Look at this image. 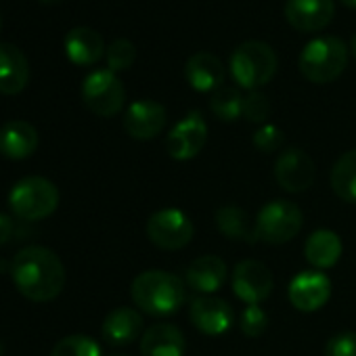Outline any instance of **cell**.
Here are the masks:
<instances>
[{
  "label": "cell",
  "mask_w": 356,
  "mask_h": 356,
  "mask_svg": "<svg viewBox=\"0 0 356 356\" xmlns=\"http://www.w3.org/2000/svg\"><path fill=\"white\" fill-rule=\"evenodd\" d=\"M11 279L28 300L51 302L65 287V266L53 250L30 245L13 258Z\"/></svg>",
  "instance_id": "6da1fadb"
},
{
  "label": "cell",
  "mask_w": 356,
  "mask_h": 356,
  "mask_svg": "<svg viewBox=\"0 0 356 356\" xmlns=\"http://www.w3.org/2000/svg\"><path fill=\"white\" fill-rule=\"evenodd\" d=\"M132 302L138 310L153 316H170L185 304V281L165 270H145L130 287Z\"/></svg>",
  "instance_id": "7a4b0ae2"
},
{
  "label": "cell",
  "mask_w": 356,
  "mask_h": 356,
  "mask_svg": "<svg viewBox=\"0 0 356 356\" xmlns=\"http://www.w3.org/2000/svg\"><path fill=\"white\" fill-rule=\"evenodd\" d=\"M348 65V47L337 36H318L310 40L298 59L302 76L312 84H329L337 80Z\"/></svg>",
  "instance_id": "3957f363"
},
{
  "label": "cell",
  "mask_w": 356,
  "mask_h": 356,
  "mask_svg": "<svg viewBox=\"0 0 356 356\" xmlns=\"http://www.w3.org/2000/svg\"><path fill=\"white\" fill-rule=\"evenodd\" d=\"M279 67L277 53L262 40H245L231 55V76L245 90L268 84Z\"/></svg>",
  "instance_id": "277c9868"
},
{
  "label": "cell",
  "mask_w": 356,
  "mask_h": 356,
  "mask_svg": "<svg viewBox=\"0 0 356 356\" xmlns=\"http://www.w3.org/2000/svg\"><path fill=\"white\" fill-rule=\"evenodd\" d=\"M59 206V189L44 176H26L9 193V208L22 220H42Z\"/></svg>",
  "instance_id": "5b68a950"
},
{
  "label": "cell",
  "mask_w": 356,
  "mask_h": 356,
  "mask_svg": "<svg viewBox=\"0 0 356 356\" xmlns=\"http://www.w3.org/2000/svg\"><path fill=\"white\" fill-rule=\"evenodd\" d=\"M304 225L302 210L287 200H275L266 204L256 216V233L258 241L270 245H283L298 237Z\"/></svg>",
  "instance_id": "8992f818"
},
{
  "label": "cell",
  "mask_w": 356,
  "mask_h": 356,
  "mask_svg": "<svg viewBox=\"0 0 356 356\" xmlns=\"http://www.w3.org/2000/svg\"><path fill=\"white\" fill-rule=\"evenodd\" d=\"M195 235V227L191 218L176 208H165L149 216L147 220V237L149 241L165 252L183 250L191 243Z\"/></svg>",
  "instance_id": "52a82bcc"
},
{
  "label": "cell",
  "mask_w": 356,
  "mask_h": 356,
  "mask_svg": "<svg viewBox=\"0 0 356 356\" xmlns=\"http://www.w3.org/2000/svg\"><path fill=\"white\" fill-rule=\"evenodd\" d=\"M84 105L101 118H111L122 111L126 101V90L122 80L111 70H97L88 74L82 82Z\"/></svg>",
  "instance_id": "ba28073f"
},
{
  "label": "cell",
  "mask_w": 356,
  "mask_h": 356,
  "mask_svg": "<svg viewBox=\"0 0 356 356\" xmlns=\"http://www.w3.org/2000/svg\"><path fill=\"white\" fill-rule=\"evenodd\" d=\"M208 140V124L200 111L187 113L183 120H178L168 134L165 147L172 159L187 161L193 159Z\"/></svg>",
  "instance_id": "9c48e42d"
},
{
  "label": "cell",
  "mask_w": 356,
  "mask_h": 356,
  "mask_svg": "<svg viewBox=\"0 0 356 356\" xmlns=\"http://www.w3.org/2000/svg\"><path fill=\"white\" fill-rule=\"evenodd\" d=\"M316 176L314 161L298 147L283 151L275 161V181L287 193H304L312 187Z\"/></svg>",
  "instance_id": "30bf717a"
},
{
  "label": "cell",
  "mask_w": 356,
  "mask_h": 356,
  "mask_svg": "<svg viewBox=\"0 0 356 356\" xmlns=\"http://www.w3.org/2000/svg\"><path fill=\"white\" fill-rule=\"evenodd\" d=\"M233 293L245 304H260L273 293V275L258 260H243L233 268Z\"/></svg>",
  "instance_id": "8fae6325"
},
{
  "label": "cell",
  "mask_w": 356,
  "mask_h": 356,
  "mask_svg": "<svg viewBox=\"0 0 356 356\" xmlns=\"http://www.w3.org/2000/svg\"><path fill=\"white\" fill-rule=\"evenodd\" d=\"M291 306L300 312H314L331 298V281L323 270H304L296 275L287 287Z\"/></svg>",
  "instance_id": "7c38bea8"
},
{
  "label": "cell",
  "mask_w": 356,
  "mask_h": 356,
  "mask_svg": "<svg viewBox=\"0 0 356 356\" xmlns=\"http://www.w3.org/2000/svg\"><path fill=\"white\" fill-rule=\"evenodd\" d=\"M189 316H191V323L195 325V329L210 337L227 333L235 321L233 306L227 300L214 298V296L195 298L189 308Z\"/></svg>",
  "instance_id": "4fadbf2b"
},
{
  "label": "cell",
  "mask_w": 356,
  "mask_h": 356,
  "mask_svg": "<svg viewBox=\"0 0 356 356\" xmlns=\"http://www.w3.org/2000/svg\"><path fill=\"white\" fill-rule=\"evenodd\" d=\"M168 122V113L165 107L157 101H134L126 113H124V130L128 132V136L136 138V140H151L157 134H161V130L165 128Z\"/></svg>",
  "instance_id": "5bb4252c"
},
{
  "label": "cell",
  "mask_w": 356,
  "mask_h": 356,
  "mask_svg": "<svg viewBox=\"0 0 356 356\" xmlns=\"http://www.w3.org/2000/svg\"><path fill=\"white\" fill-rule=\"evenodd\" d=\"M335 15L333 0H287L285 19L298 32L325 30Z\"/></svg>",
  "instance_id": "9a60e30c"
},
{
  "label": "cell",
  "mask_w": 356,
  "mask_h": 356,
  "mask_svg": "<svg viewBox=\"0 0 356 356\" xmlns=\"http://www.w3.org/2000/svg\"><path fill=\"white\" fill-rule=\"evenodd\" d=\"M30 82L28 57L15 44L0 42V95H19Z\"/></svg>",
  "instance_id": "2e32d148"
},
{
  "label": "cell",
  "mask_w": 356,
  "mask_h": 356,
  "mask_svg": "<svg viewBox=\"0 0 356 356\" xmlns=\"http://www.w3.org/2000/svg\"><path fill=\"white\" fill-rule=\"evenodd\" d=\"M38 149V132L30 122L11 120L0 126V155L7 159H26Z\"/></svg>",
  "instance_id": "e0dca14e"
},
{
  "label": "cell",
  "mask_w": 356,
  "mask_h": 356,
  "mask_svg": "<svg viewBox=\"0 0 356 356\" xmlns=\"http://www.w3.org/2000/svg\"><path fill=\"white\" fill-rule=\"evenodd\" d=\"M229 277V268L227 262L218 256H202L197 260H193L185 273V281L187 285L204 296H210L214 291H218Z\"/></svg>",
  "instance_id": "ac0fdd59"
},
{
  "label": "cell",
  "mask_w": 356,
  "mask_h": 356,
  "mask_svg": "<svg viewBox=\"0 0 356 356\" xmlns=\"http://www.w3.org/2000/svg\"><path fill=\"white\" fill-rule=\"evenodd\" d=\"M185 335L172 323H155L140 337L143 356H183Z\"/></svg>",
  "instance_id": "d6986e66"
},
{
  "label": "cell",
  "mask_w": 356,
  "mask_h": 356,
  "mask_svg": "<svg viewBox=\"0 0 356 356\" xmlns=\"http://www.w3.org/2000/svg\"><path fill=\"white\" fill-rule=\"evenodd\" d=\"M185 78L197 92H214L225 82V65L212 53H195L187 59Z\"/></svg>",
  "instance_id": "ffe728a7"
},
{
  "label": "cell",
  "mask_w": 356,
  "mask_h": 356,
  "mask_svg": "<svg viewBox=\"0 0 356 356\" xmlns=\"http://www.w3.org/2000/svg\"><path fill=\"white\" fill-rule=\"evenodd\" d=\"M103 339L111 346H128L143 333V316L136 308L120 306L111 310L101 327Z\"/></svg>",
  "instance_id": "44dd1931"
},
{
  "label": "cell",
  "mask_w": 356,
  "mask_h": 356,
  "mask_svg": "<svg viewBox=\"0 0 356 356\" xmlns=\"http://www.w3.org/2000/svg\"><path fill=\"white\" fill-rule=\"evenodd\" d=\"M105 51L103 36L92 28L78 26L65 36V55L74 65H95Z\"/></svg>",
  "instance_id": "7402d4cb"
},
{
  "label": "cell",
  "mask_w": 356,
  "mask_h": 356,
  "mask_svg": "<svg viewBox=\"0 0 356 356\" xmlns=\"http://www.w3.org/2000/svg\"><path fill=\"white\" fill-rule=\"evenodd\" d=\"M341 250H343L341 239L329 229L310 233V237L304 243V256H306L308 264L314 266L316 270L333 268L337 264V260L341 258Z\"/></svg>",
  "instance_id": "603a6c76"
},
{
  "label": "cell",
  "mask_w": 356,
  "mask_h": 356,
  "mask_svg": "<svg viewBox=\"0 0 356 356\" xmlns=\"http://www.w3.org/2000/svg\"><path fill=\"white\" fill-rule=\"evenodd\" d=\"M216 227L218 231L233 241H243V243H258V233H256V222L250 220L245 210L239 206H222L216 212Z\"/></svg>",
  "instance_id": "cb8c5ba5"
},
{
  "label": "cell",
  "mask_w": 356,
  "mask_h": 356,
  "mask_svg": "<svg viewBox=\"0 0 356 356\" xmlns=\"http://www.w3.org/2000/svg\"><path fill=\"white\" fill-rule=\"evenodd\" d=\"M329 183L333 193L346 202L356 204V149L346 151L331 168Z\"/></svg>",
  "instance_id": "d4e9b609"
},
{
  "label": "cell",
  "mask_w": 356,
  "mask_h": 356,
  "mask_svg": "<svg viewBox=\"0 0 356 356\" xmlns=\"http://www.w3.org/2000/svg\"><path fill=\"white\" fill-rule=\"evenodd\" d=\"M212 113L222 122H235L243 118V95L233 86H220L210 97Z\"/></svg>",
  "instance_id": "484cf974"
},
{
  "label": "cell",
  "mask_w": 356,
  "mask_h": 356,
  "mask_svg": "<svg viewBox=\"0 0 356 356\" xmlns=\"http://www.w3.org/2000/svg\"><path fill=\"white\" fill-rule=\"evenodd\" d=\"M51 356H103L101 346L88 335H67L59 339L51 352Z\"/></svg>",
  "instance_id": "4316f807"
},
{
  "label": "cell",
  "mask_w": 356,
  "mask_h": 356,
  "mask_svg": "<svg viewBox=\"0 0 356 356\" xmlns=\"http://www.w3.org/2000/svg\"><path fill=\"white\" fill-rule=\"evenodd\" d=\"M107 65L109 70L115 72H124L128 67H132V63L136 61V49L128 38H118L107 47Z\"/></svg>",
  "instance_id": "83f0119b"
},
{
  "label": "cell",
  "mask_w": 356,
  "mask_h": 356,
  "mask_svg": "<svg viewBox=\"0 0 356 356\" xmlns=\"http://www.w3.org/2000/svg\"><path fill=\"white\" fill-rule=\"evenodd\" d=\"M239 329L248 337H260L268 329V314L260 304H248L239 316Z\"/></svg>",
  "instance_id": "f1b7e54d"
},
{
  "label": "cell",
  "mask_w": 356,
  "mask_h": 356,
  "mask_svg": "<svg viewBox=\"0 0 356 356\" xmlns=\"http://www.w3.org/2000/svg\"><path fill=\"white\" fill-rule=\"evenodd\" d=\"M270 115V101L260 90H250L243 97V118L252 124H264Z\"/></svg>",
  "instance_id": "f546056e"
},
{
  "label": "cell",
  "mask_w": 356,
  "mask_h": 356,
  "mask_svg": "<svg viewBox=\"0 0 356 356\" xmlns=\"http://www.w3.org/2000/svg\"><path fill=\"white\" fill-rule=\"evenodd\" d=\"M252 143H254V147H256L258 151H262V153H275V151H279V149L283 147L285 134H283V130H281L279 126H275V124H262V126L254 132Z\"/></svg>",
  "instance_id": "4dcf8cb0"
},
{
  "label": "cell",
  "mask_w": 356,
  "mask_h": 356,
  "mask_svg": "<svg viewBox=\"0 0 356 356\" xmlns=\"http://www.w3.org/2000/svg\"><path fill=\"white\" fill-rule=\"evenodd\" d=\"M325 356H356V333L343 331L329 337L325 346Z\"/></svg>",
  "instance_id": "1f68e13d"
},
{
  "label": "cell",
  "mask_w": 356,
  "mask_h": 356,
  "mask_svg": "<svg viewBox=\"0 0 356 356\" xmlns=\"http://www.w3.org/2000/svg\"><path fill=\"white\" fill-rule=\"evenodd\" d=\"M11 235H13V220L11 216L0 212V245H5L11 239Z\"/></svg>",
  "instance_id": "d6a6232c"
},
{
  "label": "cell",
  "mask_w": 356,
  "mask_h": 356,
  "mask_svg": "<svg viewBox=\"0 0 356 356\" xmlns=\"http://www.w3.org/2000/svg\"><path fill=\"white\" fill-rule=\"evenodd\" d=\"M339 3H341L343 7H348V9H354V11H356V0H339Z\"/></svg>",
  "instance_id": "836d02e7"
},
{
  "label": "cell",
  "mask_w": 356,
  "mask_h": 356,
  "mask_svg": "<svg viewBox=\"0 0 356 356\" xmlns=\"http://www.w3.org/2000/svg\"><path fill=\"white\" fill-rule=\"evenodd\" d=\"M350 49H352V53H354V57H356V34L352 36V42H350Z\"/></svg>",
  "instance_id": "e575fe53"
},
{
  "label": "cell",
  "mask_w": 356,
  "mask_h": 356,
  "mask_svg": "<svg viewBox=\"0 0 356 356\" xmlns=\"http://www.w3.org/2000/svg\"><path fill=\"white\" fill-rule=\"evenodd\" d=\"M38 3H44V5H55V3H61V0H38Z\"/></svg>",
  "instance_id": "d590c367"
},
{
  "label": "cell",
  "mask_w": 356,
  "mask_h": 356,
  "mask_svg": "<svg viewBox=\"0 0 356 356\" xmlns=\"http://www.w3.org/2000/svg\"><path fill=\"white\" fill-rule=\"evenodd\" d=\"M0 356H3V343H0Z\"/></svg>",
  "instance_id": "8d00e7d4"
},
{
  "label": "cell",
  "mask_w": 356,
  "mask_h": 356,
  "mask_svg": "<svg viewBox=\"0 0 356 356\" xmlns=\"http://www.w3.org/2000/svg\"><path fill=\"white\" fill-rule=\"evenodd\" d=\"M111 356H126V354H111Z\"/></svg>",
  "instance_id": "74e56055"
}]
</instances>
